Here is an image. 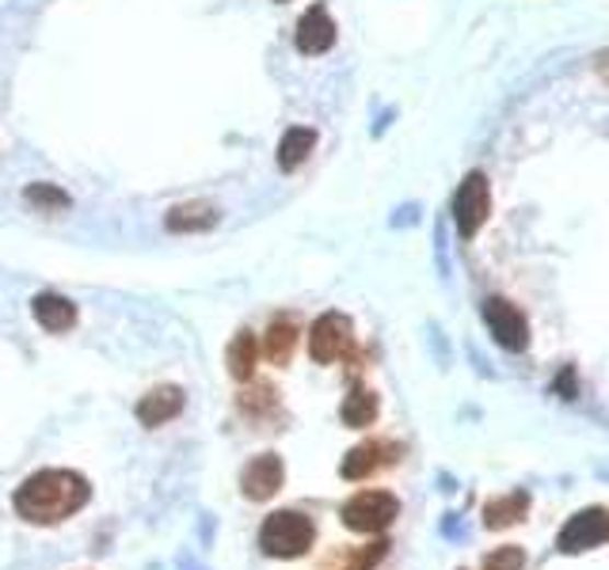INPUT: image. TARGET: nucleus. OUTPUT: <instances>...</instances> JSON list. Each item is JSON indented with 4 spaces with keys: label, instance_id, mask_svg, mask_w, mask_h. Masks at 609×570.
Here are the masks:
<instances>
[{
    "label": "nucleus",
    "instance_id": "4468645a",
    "mask_svg": "<svg viewBox=\"0 0 609 570\" xmlns=\"http://www.w3.org/2000/svg\"><path fill=\"white\" fill-rule=\"evenodd\" d=\"M312 149H317V130L294 126V130H286L283 141H278V167H283V172H294V167H301L304 160H309Z\"/></svg>",
    "mask_w": 609,
    "mask_h": 570
},
{
    "label": "nucleus",
    "instance_id": "20e7f679",
    "mask_svg": "<svg viewBox=\"0 0 609 570\" xmlns=\"http://www.w3.org/2000/svg\"><path fill=\"white\" fill-rule=\"evenodd\" d=\"M487 213H492V190H487V179L480 172H469L461 187H457V195H453L457 232H461L464 240L476 236L480 224L487 221Z\"/></svg>",
    "mask_w": 609,
    "mask_h": 570
},
{
    "label": "nucleus",
    "instance_id": "f3484780",
    "mask_svg": "<svg viewBox=\"0 0 609 570\" xmlns=\"http://www.w3.org/2000/svg\"><path fill=\"white\" fill-rule=\"evenodd\" d=\"M378 396H374L370 388H355L347 399H343L340 407V419L347 422V427H370L374 419H378Z\"/></svg>",
    "mask_w": 609,
    "mask_h": 570
},
{
    "label": "nucleus",
    "instance_id": "412c9836",
    "mask_svg": "<svg viewBox=\"0 0 609 570\" xmlns=\"http://www.w3.org/2000/svg\"><path fill=\"white\" fill-rule=\"evenodd\" d=\"M522 563H526L522 548H499L484 559V570H522Z\"/></svg>",
    "mask_w": 609,
    "mask_h": 570
},
{
    "label": "nucleus",
    "instance_id": "aec40b11",
    "mask_svg": "<svg viewBox=\"0 0 609 570\" xmlns=\"http://www.w3.org/2000/svg\"><path fill=\"white\" fill-rule=\"evenodd\" d=\"M381 556H384V544H370V548L351 551V556L343 559L340 567H332V570H374V567H378Z\"/></svg>",
    "mask_w": 609,
    "mask_h": 570
},
{
    "label": "nucleus",
    "instance_id": "f03ea898",
    "mask_svg": "<svg viewBox=\"0 0 609 570\" xmlns=\"http://www.w3.org/2000/svg\"><path fill=\"white\" fill-rule=\"evenodd\" d=\"M312 540H317V525L298 510L271 513V517L263 521V533H260V548L267 551L271 559H298L312 548Z\"/></svg>",
    "mask_w": 609,
    "mask_h": 570
},
{
    "label": "nucleus",
    "instance_id": "1a4fd4ad",
    "mask_svg": "<svg viewBox=\"0 0 609 570\" xmlns=\"http://www.w3.org/2000/svg\"><path fill=\"white\" fill-rule=\"evenodd\" d=\"M294 38H298V50L301 54H324L332 50L335 43V20L328 15L324 4H312L309 12L298 20V31H294Z\"/></svg>",
    "mask_w": 609,
    "mask_h": 570
},
{
    "label": "nucleus",
    "instance_id": "6ab92c4d",
    "mask_svg": "<svg viewBox=\"0 0 609 570\" xmlns=\"http://www.w3.org/2000/svg\"><path fill=\"white\" fill-rule=\"evenodd\" d=\"M27 202L38 206V210H69V206H73V198H69L61 187H54V183H31Z\"/></svg>",
    "mask_w": 609,
    "mask_h": 570
},
{
    "label": "nucleus",
    "instance_id": "a211bd4d",
    "mask_svg": "<svg viewBox=\"0 0 609 570\" xmlns=\"http://www.w3.org/2000/svg\"><path fill=\"white\" fill-rule=\"evenodd\" d=\"M530 510V499L526 495H507V499H495L484 505V525L487 528H507L515 521H522V513Z\"/></svg>",
    "mask_w": 609,
    "mask_h": 570
},
{
    "label": "nucleus",
    "instance_id": "2eb2a0df",
    "mask_svg": "<svg viewBox=\"0 0 609 570\" xmlns=\"http://www.w3.org/2000/svg\"><path fill=\"white\" fill-rule=\"evenodd\" d=\"M255 365H260V339L252 331H240L237 339L229 342V373L237 381H252Z\"/></svg>",
    "mask_w": 609,
    "mask_h": 570
},
{
    "label": "nucleus",
    "instance_id": "9d476101",
    "mask_svg": "<svg viewBox=\"0 0 609 570\" xmlns=\"http://www.w3.org/2000/svg\"><path fill=\"white\" fill-rule=\"evenodd\" d=\"M397 453L400 449L389 445V441H366V445L351 449V453L343 456L340 476L343 479H366V476H374L378 468H384V464L397 461Z\"/></svg>",
    "mask_w": 609,
    "mask_h": 570
},
{
    "label": "nucleus",
    "instance_id": "ddd939ff",
    "mask_svg": "<svg viewBox=\"0 0 609 570\" xmlns=\"http://www.w3.org/2000/svg\"><path fill=\"white\" fill-rule=\"evenodd\" d=\"M294 347H298V324H294V319H275V324L267 327V335H263L260 354L267 361H275V365H286V361L294 358Z\"/></svg>",
    "mask_w": 609,
    "mask_h": 570
},
{
    "label": "nucleus",
    "instance_id": "dca6fc26",
    "mask_svg": "<svg viewBox=\"0 0 609 570\" xmlns=\"http://www.w3.org/2000/svg\"><path fill=\"white\" fill-rule=\"evenodd\" d=\"M164 224L172 232H203V229H210V224H218V210H214V206H203V202H187V206L168 210Z\"/></svg>",
    "mask_w": 609,
    "mask_h": 570
},
{
    "label": "nucleus",
    "instance_id": "f257e3e1",
    "mask_svg": "<svg viewBox=\"0 0 609 570\" xmlns=\"http://www.w3.org/2000/svg\"><path fill=\"white\" fill-rule=\"evenodd\" d=\"M92 499V487L80 472L69 468H43L31 479H23V487L15 491V513L31 525H61L73 513H80Z\"/></svg>",
    "mask_w": 609,
    "mask_h": 570
},
{
    "label": "nucleus",
    "instance_id": "7ed1b4c3",
    "mask_svg": "<svg viewBox=\"0 0 609 570\" xmlns=\"http://www.w3.org/2000/svg\"><path fill=\"white\" fill-rule=\"evenodd\" d=\"M355 347V324L343 312H324L309 331V354L317 365H332V361L347 358Z\"/></svg>",
    "mask_w": 609,
    "mask_h": 570
},
{
    "label": "nucleus",
    "instance_id": "f8f14e48",
    "mask_svg": "<svg viewBox=\"0 0 609 570\" xmlns=\"http://www.w3.org/2000/svg\"><path fill=\"white\" fill-rule=\"evenodd\" d=\"M180 411H183V392L172 388V384H160V388H152L149 396H141V404H138L141 427H164V422L175 419Z\"/></svg>",
    "mask_w": 609,
    "mask_h": 570
},
{
    "label": "nucleus",
    "instance_id": "39448f33",
    "mask_svg": "<svg viewBox=\"0 0 609 570\" xmlns=\"http://www.w3.org/2000/svg\"><path fill=\"white\" fill-rule=\"evenodd\" d=\"M400 502L389 491H363L343 505V525L355 528V533H381L397 521Z\"/></svg>",
    "mask_w": 609,
    "mask_h": 570
},
{
    "label": "nucleus",
    "instance_id": "4be33fe9",
    "mask_svg": "<svg viewBox=\"0 0 609 570\" xmlns=\"http://www.w3.org/2000/svg\"><path fill=\"white\" fill-rule=\"evenodd\" d=\"M240 407H244V411H255V407H275V388L263 384V388L244 392V396H240Z\"/></svg>",
    "mask_w": 609,
    "mask_h": 570
},
{
    "label": "nucleus",
    "instance_id": "0eeeda50",
    "mask_svg": "<svg viewBox=\"0 0 609 570\" xmlns=\"http://www.w3.org/2000/svg\"><path fill=\"white\" fill-rule=\"evenodd\" d=\"M484 324L492 327L495 342H499L503 350H526L530 347V324H526L522 312H518L510 301H503V296L484 301Z\"/></svg>",
    "mask_w": 609,
    "mask_h": 570
},
{
    "label": "nucleus",
    "instance_id": "423d86ee",
    "mask_svg": "<svg viewBox=\"0 0 609 570\" xmlns=\"http://www.w3.org/2000/svg\"><path fill=\"white\" fill-rule=\"evenodd\" d=\"M606 540H609V513L606 510H583L560 528L556 548L564 551V556H579V551H590Z\"/></svg>",
    "mask_w": 609,
    "mask_h": 570
},
{
    "label": "nucleus",
    "instance_id": "6e6552de",
    "mask_svg": "<svg viewBox=\"0 0 609 570\" xmlns=\"http://www.w3.org/2000/svg\"><path fill=\"white\" fill-rule=\"evenodd\" d=\"M283 479H286L283 461H278L275 453H263V456H255V461H248V468L240 472V491L252 502H267L283 491Z\"/></svg>",
    "mask_w": 609,
    "mask_h": 570
},
{
    "label": "nucleus",
    "instance_id": "5701e85b",
    "mask_svg": "<svg viewBox=\"0 0 609 570\" xmlns=\"http://www.w3.org/2000/svg\"><path fill=\"white\" fill-rule=\"evenodd\" d=\"M606 77H609V66H606Z\"/></svg>",
    "mask_w": 609,
    "mask_h": 570
},
{
    "label": "nucleus",
    "instance_id": "9b49d317",
    "mask_svg": "<svg viewBox=\"0 0 609 570\" xmlns=\"http://www.w3.org/2000/svg\"><path fill=\"white\" fill-rule=\"evenodd\" d=\"M31 312H35L38 327H46V331H54V335L73 331L77 327V304L61 293H38L35 304H31Z\"/></svg>",
    "mask_w": 609,
    "mask_h": 570
}]
</instances>
